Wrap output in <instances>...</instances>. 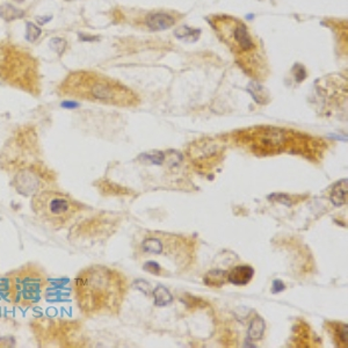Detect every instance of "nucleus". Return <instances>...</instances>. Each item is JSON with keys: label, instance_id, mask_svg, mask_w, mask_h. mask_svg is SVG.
Here are the masks:
<instances>
[{"label": "nucleus", "instance_id": "obj_1", "mask_svg": "<svg viewBox=\"0 0 348 348\" xmlns=\"http://www.w3.org/2000/svg\"><path fill=\"white\" fill-rule=\"evenodd\" d=\"M128 280L120 270L93 265L77 274L72 292L77 306L86 317L117 316L128 293Z\"/></svg>", "mask_w": 348, "mask_h": 348}, {"label": "nucleus", "instance_id": "obj_2", "mask_svg": "<svg viewBox=\"0 0 348 348\" xmlns=\"http://www.w3.org/2000/svg\"><path fill=\"white\" fill-rule=\"evenodd\" d=\"M196 241L164 231L140 232L134 241V255L143 269L157 276L180 275L194 266Z\"/></svg>", "mask_w": 348, "mask_h": 348}, {"label": "nucleus", "instance_id": "obj_3", "mask_svg": "<svg viewBox=\"0 0 348 348\" xmlns=\"http://www.w3.org/2000/svg\"><path fill=\"white\" fill-rule=\"evenodd\" d=\"M236 146L255 157H274L281 153H292L312 161H321L327 144L317 137L273 126H257L231 134Z\"/></svg>", "mask_w": 348, "mask_h": 348}, {"label": "nucleus", "instance_id": "obj_4", "mask_svg": "<svg viewBox=\"0 0 348 348\" xmlns=\"http://www.w3.org/2000/svg\"><path fill=\"white\" fill-rule=\"evenodd\" d=\"M210 22L217 36L231 50L244 72L258 80L266 78V56L259 40L251 34L247 26L229 15H215Z\"/></svg>", "mask_w": 348, "mask_h": 348}, {"label": "nucleus", "instance_id": "obj_5", "mask_svg": "<svg viewBox=\"0 0 348 348\" xmlns=\"http://www.w3.org/2000/svg\"><path fill=\"white\" fill-rule=\"evenodd\" d=\"M59 93L65 97L117 107H136L140 99L122 82L100 73L73 72L59 86Z\"/></svg>", "mask_w": 348, "mask_h": 348}, {"label": "nucleus", "instance_id": "obj_6", "mask_svg": "<svg viewBox=\"0 0 348 348\" xmlns=\"http://www.w3.org/2000/svg\"><path fill=\"white\" fill-rule=\"evenodd\" d=\"M31 209L41 222L59 230L75 221L85 206L59 190L42 189L31 199Z\"/></svg>", "mask_w": 348, "mask_h": 348}, {"label": "nucleus", "instance_id": "obj_7", "mask_svg": "<svg viewBox=\"0 0 348 348\" xmlns=\"http://www.w3.org/2000/svg\"><path fill=\"white\" fill-rule=\"evenodd\" d=\"M6 295L11 303L21 308H31L42 298L48 286V276L37 265L28 264L13 270L6 277Z\"/></svg>", "mask_w": 348, "mask_h": 348}, {"label": "nucleus", "instance_id": "obj_8", "mask_svg": "<svg viewBox=\"0 0 348 348\" xmlns=\"http://www.w3.org/2000/svg\"><path fill=\"white\" fill-rule=\"evenodd\" d=\"M226 145L218 138H201L187 146L185 155L194 170L200 173H209L225 158Z\"/></svg>", "mask_w": 348, "mask_h": 348}, {"label": "nucleus", "instance_id": "obj_9", "mask_svg": "<svg viewBox=\"0 0 348 348\" xmlns=\"http://www.w3.org/2000/svg\"><path fill=\"white\" fill-rule=\"evenodd\" d=\"M253 267L247 266V265H241V266L234 267L228 272V282L239 287L246 286L253 279Z\"/></svg>", "mask_w": 348, "mask_h": 348}, {"label": "nucleus", "instance_id": "obj_10", "mask_svg": "<svg viewBox=\"0 0 348 348\" xmlns=\"http://www.w3.org/2000/svg\"><path fill=\"white\" fill-rule=\"evenodd\" d=\"M326 331L332 337V340L338 347H347L348 344V327L347 324L340 321H327L325 324Z\"/></svg>", "mask_w": 348, "mask_h": 348}, {"label": "nucleus", "instance_id": "obj_11", "mask_svg": "<svg viewBox=\"0 0 348 348\" xmlns=\"http://www.w3.org/2000/svg\"><path fill=\"white\" fill-rule=\"evenodd\" d=\"M175 24V19L166 13H155L146 19V26L151 30H165Z\"/></svg>", "mask_w": 348, "mask_h": 348}, {"label": "nucleus", "instance_id": "obj_12", "mask_svg": "<svg viewBox=\"0 0 348 348\" xmlns=\"http://www.w3.org/2000/svg\"><path fill=\"white\" fill-rule=\"evenodd\" d=\"M203 282L210 288H222L228 282V272L221 269H212L203 277Z\"/></svg>", "mask_w": 348, "mask_h": 348}, {"label": "nucleus", "instance_id": "obj_13", "mask_svg": "<svg viewBox=\"0 0 348 348\" xmlns=\"http://www.w3.org/2000/svg\"><path fill=\"white\" fill-rule=\"evenodd\" d=\"M331 201L336 206H344L347 201V180H341L333 185L331 191Z\"/></svg>", "mask_w": 348, "mask_h": 348}, {"label": "nucleus", "instance_id": "obj_14", "mask_svg": "<svg viewBox=\"0 0 348 348\" xmlns=\"http://www.w3.org/2000/svg\"><path fill=\"white\" fill-rule=\"evenodd\" d=\"M265 327L266 326H265L264 319L259 317V316H255L251 321L250 330H248V337H250L252 340H259L260 338H263L264 336Z\"/></svg>", "mask_w": 348, "mask_h": 348}, {"label": "nucleus", "instance_id": "obj_15", "mask_svg": "<svg viewBox=\"0 0 348 348\" xmlns=\"http://www.w3.org/2000/svg\"><path fill=\"white\" fill-rule=\"evenodd\" d=\"M153 296H155V303L157 306H165V305L170 304V303L172 302V299H173L170 292H168V290L162 286H158L157 288L155 289V292H153Z\"/></svg>", "mask_w": 348, "mask_h": 348}, {"label": "nucleus", "instance_id": "obj_16", "mask_svg": "<svg viewBox=\"0 0 348 348\" xmlns=\"http://www.w3.org/2000/svg\"><path fill=\"white\" fill-rule=\"evenodd\" d=\"M0 15L5 19V20H15V19L22 18L25 13L21 9L13 7L12 5H4L0 7Z\"/></svg>", "mask_w": 348, "mask_h": 348}, {"label": "nucleus", "instance_id": "obj_17", "mask_svg": "<svg viewBox=\"0 0 348 348\" xmlns=\"http://www.w3.org/2000/svg\"><path fill=\"white\" fill-rule=\"evenodd\" d=\"M175 35H177L179 38H181V40L187 41V42H194V41H196L197 37H199L200 31L190 29V28L188 27H183L175 31Z\"/></svg>", "mask_w": 348, "mask_h": 348}, {"label": "nucleus", "instance_id": "obj_18", "mask_svg": "<svg viewBox=\"0 0 348 348\" xmlns=\"http://www.w3.org/2000/svg\"><path fill=\"white\" fill-rule=\"evenodd\" d=\"M26 27H27L26 28V38H27L29 42H35V41L40 37L41 33H42L41 28L33 24V22H28Z\"/></svg>", "mask_w": 348, "mask_h": 348}, {"label": "nucleus", "instance_id": "obj_19", "mask_svg": "<svg viewBox=\"0 0 348 348\" xmlns=\"http://www.w3.org/2000/svg\"><path fill=\"white\" fill-rule=\"evenodd\" d=\"M49 47L54 51H55L57 55L62 56L64 51H65L66 41L64 40V38H60V37H54V38H51V40H50Z\"/></svg>", "mask_w": 348, "mask_h": 348}, {"label": "nucleus", "instance_id": "obj_20", "mask_svg": "<svg viewBox=\"0 0 348 348\" xmlns=\"http://www.w3.org/2000/svg\"><path fill=\"white\" fill-rule=\"evenodd\" d=\"M275 197H277V201L281 203L286 204V206H292L294 203L293 199L290 196H287L286 194H276V195H274Z\"/></svg>", "mask_w": 348, "mask_h": 348}]
</instances>
